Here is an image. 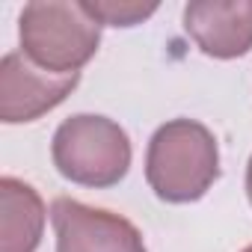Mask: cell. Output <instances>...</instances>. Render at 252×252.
<instances>
[{"instance_id":"obj_1","label":"cell","mask_w":252,"mask_h":252,"mask_svg":"<svg viewBox=\"0 0 252 252\" xmlns=\"http://www.w3.org/2000/svg\"><path fill=\"white\" fill-rule=\"evenodd\" d=\"M146 178L158 199L187 205L220 178V149L202 122L172 119L155 131L146 152Z\"/></svg>"},{"instance_id":"obj_2","label":"cell","mask_w":252,"mask_h":252,"mask_svg":"<svg viewBox=\"0 0 252 252\" xmlns=\"http://www.w3.org/2000/svg\"><path fill=\"white\" fill-rule=\"evenodd\" d=\"M21 54L54 74H80L95 57L101 24L71 0H33L18 18Z\"/></svg>"},{"instance_id":"obj_3","label":"cell","mask_w":252,"mask_h":252,"mask_svg":"<svg viewBox=\"0 0 252 252\" xmlns=\"http://www.w3.org/2000/svg\"><path fill=\"white\" fill-rule=\"evenodd\" d=\"M54 166L80 187H113L131 169V140L107 116L80 113L65 119L54 134Z\"/></svg>"},{"instance_id":"obj_4","label":"cell","mask_w":252,"mask_h":252,"mask_svg":"<svg viewBox=\"0 0 252 252\" xmlns=\"http://www.w3.org/2000/svg\"><path fill=\"white\" fill-rule=\"evenodd\" d=\"M57 252H146L140 228L113 211L57 196L51 205Z\"/></svg>"},{"instance_id":"obj_5","label":"cell","mask_w":252,"mask_h":252,"mask_svg":"<svg viewBox=\"0 0 252 252\" xmlns=\"http://www.w3.org/2000/svg\"><path fill=\"white\" fill-rule=\"evenodd\" d=\"M80 74H54L39 68L21 51H12L0 63V119L6 125L33 122L60 107Z\"/></svg>"},{"instance_id":"obj_6","label":"cell","mask_w":252,"mask_h":252,"mask_svg":"<svg viewBox=\"0 0 252 252\" xmlns=\"http://www.w3.org/2000/svg\"><path fill=\"white\" fill-rule=\"evenodd\" d=\"M187 36L217 60L252 51V0H196L184 6Z\"/></svg>"},{"instance_id":"obj_7","label":"cell","mask_w":252,"mask_h":252,"mask_svg":"<svg viewBox=\"0 0 252 252\" xmlns=\"http://www.w3.org/2000/svg\"><path fill=\"white\" fill-rule=\"evenodd\" d=\"M42 228V196L18 178H0V252H36Z\"/></svg>"},{"instance_id":"obj_8","label":"cell","mask_w":252,"mask_h":252,"mask_svg":"<svg viewBox=\"0 0 252 252\" xmlns=\"http://www.w3.org/2000/svg\"><path fill=\"white\" fill-rule=\"evenodd\" d=\"M83 6L98 24L110 27H134L158 12V3H140V0H83Z\"/></svg>"},{"instance_id":"obj_9","label":"cell","mask_w":252,"mask_h":252,"mask_svg":"<svg viewBox=\"0 0 252 252\" xmlns=\"http://www.w3.org/2000/svg\"><path fill=\"white\" fill-rule=\"evenodd\" d=\"M246 193H249V202H252V158H249V166H246Z\"/></svg>"},{"instance_id":"obj_10","label":"cell","mask_w":252,"mask_h":252,"mask_svg":"<svg viewBox=\"0 0 252 252\" xmlns=\"http://www.w3.org/2000/svg\"><path fill=\"white\" fill-rule=\"evenodd\" d=\"M243 252H252V246H246V249H243Z\"/></svg>"}]
</instances>
